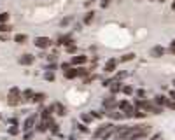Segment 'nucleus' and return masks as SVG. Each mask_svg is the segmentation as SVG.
<instances>
[{
  "instance_id": "obj_40",
  "label": "nucleus",
  "mask_w": 175,
  "mask_h": 140,
  "mask_svg": "<svg viewBox=\"0 0 175 140\" xmlns=\"http://www.w3.org/2000/svg\"><path fill=\"white\" fill-rule=\"evenodd\" d=\"M168 96H170L172 100H173V102H175V89H172V91H170V95H168Z\"/></svg>"
},
{
  "instance_id": "obj_45",
  "label": "nucleus",
  "mask_w": 175,
  "mask_h": 140,
  "mask_svg": "<svg viewBox=\"0 0 175 140\" xmlns=\"http://www.w3.org/2000/svg\"><path fill=\"white\" fill-rule=\"evenodd\" d=\"M159 2H166V0H159Z\"/></svg>"
},
{
  "instance_id": "obj_12",
  "label": "nucleus",
  "mask_w": 175,
  "mask_h": 140,
  "mask_svg": "<svg viewBox=\"0 0 175 140\" xmlns=\"http://www.w3.org/2000/svg\"><path fill=\"white\" fill-rule=\"evenodd\" d=\"M30 102L32 103H44L46 102V93H33Z\"/></svg>"
},
{
  "instance_id": "obj_26",
  "label": "nucleus",
  "mask_w": 175,
  "mask_h": 140,
  "mask_svg": "<svg viewBox=\"0 0 175 140\" xmlns=\"http://www.w3.org/2000/svg\"><path fill=\"white\" fill-rule=\"evenodd\" d=\"M65 49L70 54H77V46H75V44H72V46H68V48H65Z\"/></svg>"
},
{
  "instance_id": "obj_42",
  "label": "nucleus",
  "mask_w": 175,
  "mask_h": 140,
  "mask_svg": "<svg viewBox=\"0 0 175 140\" xmlns=\"http://www.w3.org/2000/svg\"><path fill=\"white\" fill-rule=\"evenodd\" d=\"M74 28H75V30H77V32H81V30H82V25H79V23H77V25H75Z\"/></svg>"
},
{
  "instance_id": "obj_7",
  "label": "nucleus",
  "mask_w": 175,
  "mask_h": 140,
  "mask_svg": "<svg viewBox=\"0 0 175 140\" xmlns=\"http://www.w3.org/2000/svg\"><path fill=\"white\" fill-rule=\"evenodd\" d=\"M33 61H35V56H32V54H21V56L18 58V63H19V65H25V67L32 65Z\"/></svg>"
},
{
  "instance_id": "obj_23",
  "label": "nucleus",
  "mask_w": 175,
  "mask_h": 140,
  "mask_svg": "<svg viewBox=\"0 0 175 140\" xmlns=\"http://www.w3.org/2000/svg\"><path fill=\"white\" fill-rule=\"evenodd\" d=\"M130 102H128V100H121V102H118V109L119 110H124V109H126V107H130Z\"/></svg>"
},
{
  "instance_id": "obj_30",
  "label": "nucleus",
  "mask_w": 175,
  "mask_h": 140,
  "mask_svg": "<svg viewBox=\"0 0 175 140\" xmlns=\"http://www.w3.org/2000/svg\"><path fill=\"white\" fill-rule=\"evenodd\" d=\"M44 77H46V81H54V74H52L51 70H49V72H46V75H44Z\"/></svg>"
},
{
  "instance_id": "obj_8",
  "label": "nucleus",
  "mask_w": 175,
  "mask_h": 140,
  "mask_svg": "<svg viewBox=\"0 0 175 140\" xmlns=\"http://www.w3.org/2000/svg\"><path fill=\"white\" fill-rule=\"evenodd\" d=\"M86 61H88V56H84V54H77V56H72L70 63H72L74 67H82Z\"/></svg>"
},
{
  "instance_id": "obj_6",
  "label": "nucleus",
  "mask_w": 175,
  "mask_h": 140,
  "mask_svg": "<svg viewBox=\"0 0 175 140\" xmlns=\"http://www.w3.org/2000/svg\"><path fill=\"white\" fill-rule=\"evenodd\" d=\"M119 61L116 60V58H112V60L109 61H105V65H103V70H105V74H112L114 70H116V67H118Z\"/></svg>"
},
{
  "instance_id": "obj_32",
  "label": "nucleus",
  "mask_w": 175,
  "mask_h": 140,
  "mask_svg": "<svg viewBox=\"0 0 175 140\" xmlns=\"http://www.w3.org/2000/svg\"><path fill=\"white\" fill-rule=\"evenodd\" d=\"M168 51H170V54H173V56H175V39L172 40V44H170V48H168Z\"/></svg>"
},
{
  "instance_id": "obj_47",
  "label": "nucleus",
  "mask_w": 175,
  "mask_h": 140,
  "mask_svg": "<svg viewBox=\"0 0 175 140\" xmlns=\"http://www.w3.org/2000/svg\"><path fill=\"white\" fill-rule=\"evenodd\" d=\"M0 119H2V116H0Z\"/></svg>"
},
{
  "instance_id": "obj_27",
  "label": "nucleus",
  "mask_w": 175,
  "mask_h": 140,
  "mask_svg": "<svg viewBox=\"0 0 175 140\" xmlns=\"http://www.w3.org/2000/svg\"><path fill=\"white\" fill-rule=\"evenodd\" d=\"M77 128H79V131H82V133H88V124H86V122H79Z\"/></svg>"
},
{
  "instance_id": "obj_16",
  "label": "nucleus",
  "mask_w": 175,
  "mask_h": 140,
  "mask_svg": "<svg viewBox=\"0 0 175 140\" xmlns=\"http://www.w3.org/2000/svg\"><path fill=\"white\" fill-rule=\"evenodd\" d=\"M135 56H137V54H135V52H126V54H122V56L121 58H119V63H126V61H131V60H135Z\"/></svg>"
},
{
  "instance_id": "obj_28",
  "label": "nucleus",
  "mask_w": 175,
  "mask_h": 140,
  "mask_svg": "<svg viewBox=\"0 0 175 140\" xmlns=\"http://www.w3.org/2000/svg\"><path fill=\"white\" fill-rule=\"evenodd\" d=\"M128 75H130V74H128V72H119V74H116V75H114V77L118 79V81H121V79L128 77Z\"/></svg>"
},
{
  "instance_id": "obj_1",
  "label": "nucleus",
  "mask_w": 175,
  "mask_h": 140,
  "mask_svg": "<svg viewBox=\"0 0 175 140\" xmlns=\"http://www.w3.org/2000/svg\"><path fill=\"white\" fill-rule=\"evenodd\" d=\"M33 44H35V46H37L39 49H49V48L52 46V40L49 39V37H37Z\"/></svg>"
},
{
  "instance_id": "obj_38",
  "label": "nucleus",
  "mask_w": 175,
  "mask_h": 140,
  "mask_svg": "<svg viewBox=\"0 0 175 140\" xmlns=\"http://www.w3.org/2000/svg\"><path fill=\"white\" fill-rule=\"evenodd\" d=\"M32 137H33L32 131H25V140H32Z\"/></svg>"
},
{
  "instance_id": "obj_2",
  "label": "nucleus",
  "mask_w": 175,
  "mask_h": 140,
  "mask_svg": "<svg viewBox=\"0 0 175 140\" xmlns=\"http://www.w3.org/2000/svg\"><path fill=\"white\" fill-rule=\"evenodd\" d=\"M74 44V37L70 33H67V35H60L56 39V46H63V48H68V46H72Z\"/></svg>"
},
{
  "instance_id": "obj_21",
  "label": "nucleus",
  "mask_w": 175,
  "mask_h": 140,
  "mask_svg": "<svg viewBox=\"0 0 175 140\" xmlns=\"http://www.w3.org/2000/svg\"><path fill=\"white\" fill-rule=\"evenodd\" d=\"M11 30H12V26L9 23H0V33H9Z\"/></svg>"
},
{
  "instance_id": "obj_4",
  "label": "nucleus",
  "mask_w": 175,
  "mask_h": 140,
  "mask_svg": "<svg viewBox=\"0 0 175 140\" xmlns=\"http://www.w3.org/2000/svg\"><path fill=\"white\" fill-rule=\"evenodd\" d=\"M35 124H37V114H33V116H28V118H26V121H25V124H23L21 130L23 131H30V130H33V128H35Z\"/></svg>"
},
{
  "instance_id": "obj_31",
  "label": "nucleus",
  "mask_w": 175,
  "mask_h": 140,
  "mask_svg": "<svg viewBox=\"0 0 175 140\" xmlns=\"http://www.w3.org/2000/svg\"><path fill=\"white\" fill-rule=\"evenodd\" d=\"M9 133H11V135H18V133H19V128H16V124H14L12 128H9Z\"/></svg>"
},
{
  "instance_id": "obj_13",
  "label": "nucleus",
  "mask_w": 175,
  "mask_h": 140,
  "mask_svg": "<svg viewBox=\"0 0 175 140\" xmlns=\"http://www.w3.org/2000/svg\"><path fill=\"white\" fill-rule=\"evenodd\" d=\"M95 11H88L86 12V16H84V19H82V25H91L93 23V19H95Z\"/></svg>"
},
{
  "instance_id": "obj_33",
  "label": "nucleus",
  "mask_w": 175,
  "mask_h": 140,
  "mask_svg": "<svg viewBox=\"0 0 175 140\" xmlns=\"http://www.w3.org/2000/svg\"><path fill=\"white\" fill-rule=\"evenodd\" d=\"M9 95H21V91H19V88H11Z\"/></svg>"
},
{
  "instance_id": "obj_17",
  "label": "nucleus",
  "mask_w": 175,
  "mask_h": 140,
  "mask_svg": "<svg viewBox=\"0 0 175 140\" xmlns=\"http://www.w3.org/2000/svg\"><path fill=\"white\" fill-rule=\"evenodd\" d=\"M32 96H33V91H32V89H25V91L21 93V103L32 100Z\"/></svg>"
},
{
  "instance_id": "obj_5",
  "label": "nucleus",
  "mask_w": 175,
  "mask_h": 140,
  "mask_svg": "<svg viewBox=\"0 0 175 140\" xmlns=\"http://www.w3.org/2000/svg\"><path fill=\"white\" fill-rule=\"evenodd\" d=\"M170 96H163V95H156L154 96V103L159 105V107H168L170 105Z\"/></svg>"
},
{
  "instance_id": "obj_29",
  "label": "nucleus",
  "mask_w": 175,
  "mask_h": 140,
  "mask_svg": "<svg viewBox=\"0 0 175 140\" xmlns=\"http://www.w3.org/2000/svg\"><path fill=\"white\" fill-rule=\"evenodd\" d=\"M122 93H124V95H131V93H133V88L131 86H122Z\"/></svg>"
},
{
  "instance_id": "obj_3",
  "label": "nucleus",
  "mask_w": 175,
  "mask_h": 140,
  "mask_svg": "<svg viewBox=\"0 0 175 140\" xmlns=\"http://www.w3.org/2000/svg\"><path fill=\"white\" fill-rule=\"evenodd\" d=\"M149 133H151V126L144 128V130L135 131L133 135H130V137H128V140H142V138H147V135H149Z\"/></svg>"
},
{
  "instance_id": "obj_14",
  "label": "nucleus",
  "mask_w": 175,
  "mask_h": 140,
  "mask_svg": "<svg viewBox=\"0 0 175 140\" xmlns=\"http://www.w3.org/2000/svg\"><path fill=\"white\" fill-rule=\"evenodd\" d=\"M54 107H56V112H54V114H58V116H61V118H63V116H67V107H65V105H61L60 102H56V103H54Z\"/></svg>"
},
{
  "instance_id": "obj_39",
  "label": "nucleus",
  "mask_w": 175,
  "mask_h": 140,
  "mask_svg": "<svg viewBox=\"0 0 175 140\" xmlns=\"http://www.w3.org/2000/svg\"><path fill=\"white\" fill-rule=\"evenodd\" d=\"M137 95H138L140 98H144V96H145V91H144V89H138V91H137Z\"/></svg>"
},
{
  "instance_id": "obj_15",
  "label": "nucleus",
  "mask_w": 175,
  "mask_h": 140,
  "mask_svg": "<svg viewBox=\"0 0 175 140\" xmlns=\"http://www.w3.org/2000/svg\"><path fill=\"white\" fill-rule=\"evenodd\" d=\"M63 75H65V79H75V77H77V68H75V67H72V68L65 70V72H63Z\"/></svg>"
},
{
  "instance_id": "obj_43",
  "label": "nucleus",
  "mask_w": 175,
  "mask_h": 140,
  "mask_svg": "<svg viewBox=\"0 0 175 140\" xmlns=\"http://www.w3.org/2000/svg\"><path fill=\"white\" fill-rule=\"evenodd\" d=\"M48 60H49V61H54V60H56V54H52V56H48Z\"/></svg>"
},
{
  "instance_id": "obj_19",
  "label": "nucleus",
  "mask_w": 175,
  "mask_h": 140,
  "mask_svg": "<svg viewBox=\"0 0 175 140\" xmlns=\"http://www.w3.org/2000/svg\"><path fill=\"white\" fill-rule=\"evenodd\" d=\"M26 40H28V37H26L25 33H16L14 35V42H18V44H25Z\"/></svg>"
},
{
  "instance_id": "obj_36",
  "label": "nucleus",
  "mask_w": 175,
  "mask_h": 140,
  "mask_svg": "<svg viewBox=\"0 0 175 140\" xmlns=\"http://www.w3.org/2000/svg\"><path fill=\"white\" fill-rule=\"evenodd\" d=\"M109 4H110V0H100V7H109Z\"/></svg>"
},
{
  "instance_id": "obj_18",
  "label": "nucleus",
  "mask_w": 175,
  "mask_h": 140,
  "mask_svg": "<svg viewBox=\"0 0 175 140\" xmlns=\"http://www.w3.org/2000/svg\"><path fill=\"white\" fill-rule=\"evenodd\" d=\"M122 112H124V118H135V105H130V107H126Z\"/></svg>"
},
{
  "instance_id": "obj_44",
  "label": "nucleus",
  "mask_w": 175,
  "mask_h": 140,
  "mask_svg": "<svg viewBox=\"0 0 175 140\" xmlns=\"http://www.w3.org/2000/svg\"><path fill=\"white\" fill-rule=\"evenodd\" d=\"M172 11H175V0L172 2Z\"/></svg>"
},
{
  "instance_id": "obj_11",
  "label": "nucleus",
  "mask_w": 175,
  "mask_h": 140,
  "mask_svg": "<svg viewBox=\"0 0 175 140\" xmlns=\"http://www.w3.org/2000/svg\"><path fill=\"white\" fill-rule=\"evenodd\" d=\"M109 89H110V95L121 93V91H122V82H121V81H116L114 84H110V86H109Z\"/></svg>"
},
{
  "instance_id": "obj_25",
  "label": "nucleus",
  "mask_w": 175,
  "mask_h": 140,
  "mask_svg": "<svg viewBox=\"0 0 175 140\" xmlns=\"http://www.w3.org/2000/svg\"><path fill=\"white\" fill-rule=\"evenodd\" d=\"M9 18H11V14H9V12H0V23H7Z\"/></svg>"
},
{
  "instance_id": "obj_37",
  "label": "nucleus",
  "mask_w": 175,
  "mask_h": 140,
  "mask_svg": "<svg viewBox=\"0 0 175 140\" xmlns=\"http://www.w3.org/2000/svg\"><path fill=\"white\" fill-rule=\"evenodd\" d=\"M56 63H54V61H51V63H49V65H48V70H51V72H52V70H56Z\"/></svg>"
},
{
  "instance_id": "obj_41",
  "label": "nucleus",
  "mask_w": 175,
  "mask_h": 140,
  "mask_svg": "<svg viewBox=\"0 0 175 140\" xmlns=\"http://www.w3.org/2000/svg\"><path fill=\"white\" fill-rule=\"evenodd\" d=\"M93 2H95V0H86V4H84V5H86V7H89V5H93Z\"/></svg>"
},
{
  "instance_id": "obj_35",
  "label": "nucleus",
  "mask_w": 175,
  "mask_h": 140,
  "mask_svg": "<svg viewBox=\"0 0 175 140\" xmlns=\"http://www.w3.org/2000/svg\"><path fill=\"white\" fill-rule=\"evenodd\" d=\"M70 21H72V18H65V19H61V23H60V25H61V26H67Z\"/></svg>"
},
{
  "instance_id": "obj_9",
  "label": "nucleus",
  "mask_w": 175,
  "mask_h": 140,
  "mask_svg": "<svg viewBox=\"0 0 175 140\" xmlns=\"http://www.w3.org/2000/svg\"><path fill=\"white\" fill-rule=\"evenodd\" d=\"M165 51H166V49L163 48V46H154V48L151 49V56H154V58H161L163 54H165Z\"/></svg>"
},
{
  "instance_id": "obj_22",
  "label": "nucleus",
  "mask_w": 175,
  "mask_h": 140,
  "mask_svg": "<svg viewBox=\"0 0 175 140\" xmlns=\"http://www.w3.org/2000/svg\"><path fill=\"white\" fill-rule=\"evenodd\" d=\"M116 81H118V79H116V77H109V79H103V82H102V86H103V88H109L110 84H114V82H116Z\"/></svg>"
},
{
  "instance_id": "obj_10",
  "label": "nucleus",
  "mask_w": 175,
  "mask_h": 140,
  "mask_svg": "<svg viewBox=\"0 0 175 140\" xmlns=\"http://www.w3.org/2000/svg\"><path fill=\"white\" fill-rule=\"evenodd\" d=\"M35 130L39 131V133H46V131L49 130V124H48V121H46V119H40L39 122H37V124H35Z\"/></svg>"
},
{
  "instance_id": "obj_20",
  "label": "nucleus",
  "mask_w": 175,
  "mask_h": 140,
  "mask_svg": "<svg viewBox=\"0 0 175 140\" xmlns=\"http://www.w3.org/2000/svg\"><path fill=\"white\" fill-rule=\"evenodd\" d=\"M81 119H82V122H86V124H91V122H93V119H95V118H93L91 114L82 112V114H81Z\"/></svg>"
},
{
  "instance_id": "obj_34",
  "label": "nucleus",
  "mask_w": 175,
  "mask_h": 140,
  "mask_svg": "<svg viewBox=\"0 0 175 140\" xmlns=\"http://www.w3.org/2000/svg\"><path fill=\"white\" fill-rule=\"evenodd\" d=\"M72 63H61V70H63V72H65V70H68V68H72Z\"/></svg>"
},
{
  "instance_id": "obj_46",
  "label": "nucleus",
  "mask_w": 175,
  "mask_h": 140,
  "mask_svg": "<svg viewBox=\"0 0 175 140\" xmlns=\"http://www.w3.org/2000/svg\"><path fill=\"white\" fill-rule=\"evenodd\" d=\"M173 86H175V79H173Z\"/></svg>"
},
{
  "instance_id": "obj_24",
  "label": "nucleus",
  "mask_w": 175,
  "mask_h": 140,
  "mask_svg": "<svg viewBox=\"0 0 175 140\" xmlns=\"http://www.w3.org/2000/svg\"><path fill=\"white\" fill-rule=\"evenodd\" d=\"M98 79V75H95V74H89L88 77H84V84H89V82H93V81H96Z\"/></svg>"
}]
</instances>
